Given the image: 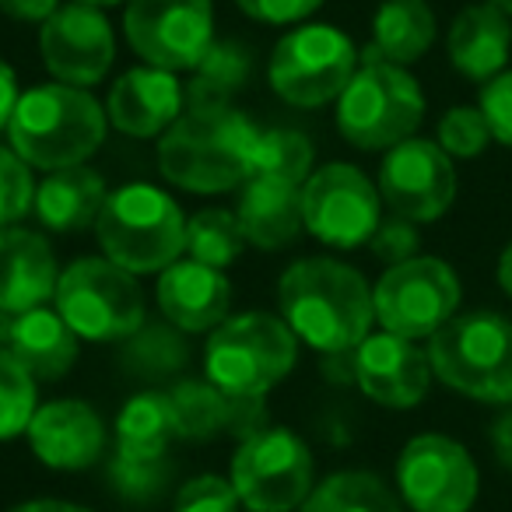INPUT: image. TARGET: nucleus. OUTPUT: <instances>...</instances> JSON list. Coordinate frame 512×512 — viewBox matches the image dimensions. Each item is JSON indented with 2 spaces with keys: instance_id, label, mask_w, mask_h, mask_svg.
Here are the masks:
<instances>
[{
  "instance_id": "1",
  "label": "nucleus",
  "mask_w": 512,
  "mask_h": 512,
  "mask_svg": "<svg viewBox=\"0 0 512 512\" xmlns=\"http://www.w3.org/2000/svg\"><path fill=\"white\" fill-rule=\"evenodd\" d=\"M281 313L292 334L316 351L341 355L369 337L376 323V299L365 278L327 256L299 260L285 271L278 288Z\"/></svg>"
},
{
  "instance_id": "2",
  "label": "nucleus",
  "mask_w": 512,
  "mask_h": 512,
  "mask_svg": "<svg viewBox=\"0 0 512 512\" xmlns=\"http://www.w3.org/2000/svg\"><path fill=\"white\" fill-rule=\"evenodd\" d=\"M260 130L232 106L186 109L158 144L169 183L193 193H221L249 179V155Z\"/></svg>"
},
{
  "instance_id": "3",
  "label": "nucleus",
  "mask_w": 512,
  "mask_h": 512,
  "mask_svg": "<svg viewBox=\"0 0 512 512\" xmlns=\"http://www.w3.org/2000/svg\"><path fill=\"white\" fill-rule=\"evenodd\" d=\"M15 155L36 169L81 165L106 137V113L74 85H39L25 92L8 123Z\"/></svg>"
},
{
  "instance_id": "4",
  "label": "nucleus",
  "mask_w": 512,
  "mask_h": 512,
  "mask_svg": "<svg viewBox=\"0 0 512 512\" xmlns=\"http://www.w3.org/2000/svg\"><path fill=\"white\" fill-rule=\"evenodd\" d=\"M432 372L481 404H512V320L495 309L460 313L432 334Z\"/></svg>"
},
{
  "instance_id": "5",
  "label": "nucleus",
  "mask_w": 512,
  "mask_h": 512,
  "mask_svg": "<svg viewBox=\"0 0 512 512\" xmlns=\"http://www.w3.org/2000/svg\"><path fill=\"white\" fill-rule=\"evenodd\" d=\"M95 232L109 260L130 274L165 271L186 253V221L176 200L144 183L109 193Z\"/></svg>"
},
{
  "instance_id": "6",
  "label": "nucleus",
  "mask_w": 512,
  "mask_h": 512,
  "mask_svg": "<svg viewBox=\"0 0 512 512\" xmlns=\"http://www.w3.org/2000/svg\"><path fill=\"white\" fill-rule=\"evenodd\" d=\"M425 116V95L400 64L365 50V64L355 71L337 99V127L355 148L390 151L407 141Z\"/></svg>"
},
{
  "instance_id": "7",
  "label": "nucleus",
  "mask_w": 512,
  "mask_h": 512,
  "mask_svg": "<svg viewBox=\"0 0 512 512\" xmlns=\"http://www.w3.org/2000/svg\"><path fill=\"white\" fill-rule=\"evenodd\" d=\"M295 334L288 323L267 313L232 316L214 327L204 351L207 383L232 397H264L292 372Z\"/></svg>"
},
{
  "instance_id": "8",
  "label": "nucleus",
  "mask_w": 512,
  "mask_h": 512,
  "mask_svg": "<svg viewBox=\"0 0 512 512\" xmlns=\"http://www.w3.org/2000/svg\"><path fill=\"white\" fill-rule=\"evenodd\" d=\"M57 313L85 341H123L144 323V299L134 274L113 260L85 256L60 274Z\"/></svg>"
},
{
  "instance_id": "9",
  "label": "nucleus",
  "mask_w": 512,
  "mask_h": 512,
  "mask_svg": "<svg viewBox=\"0 0 512 512\" xmlns=\"http://www.w3.org/2000/svg\"><path fill=\"white\" fill-rule=\"evenodd\" d=\"M232 484L253 512H292L313 488V456L295 432L267 425L242 439L232 460Z\"/></svg>"
},
{
  "instance_id": "10",
  "label": "nucleus",
  "mask_w": 512,
  "mask_h": 512,
  "mask_svg": "<svg viewBox=\"0 0 512 512\" xmlns=\"http://www.w3.org/2000/svg\"><path fill=\"white\" fill-rule=\"evenodd\" d=\"M355 46L341 29L306 25L288 32L271 57V88L285 102L302 109L327 106L341 99L358 71Z\"/></svg>"
},
{
  "instance_id": "11",
  "label": "nucleus",
  "mask_w": 512,
  "mask_h": 512,
  "mask_svg": "<svg viewBox=\"0 0 512 512\" xmlns=\"http://www.w3.org/2000/svg\"><path fill=\"white\" fill-rule=\"evenodd\" d=\"M372 299H376V320L383 323V330L418 341V337H432L456 316L460 278L446 260L414 256L379 278Z\"/></svg>"
},
{
  "instance_id": "12",
  "label": "nucleus",
  "mask_w": 512,
  "mask_h": 512,
  "mask_svg": "<svg viewBox=\"0 0 512 512\" xmlns=\"http://www.w3.org/2000/svg\"><path fill=\"white\" fill-rule=\"evenodd\" d=\"M211 0H130L127 39L151 67L193 71L211 50Z\"/></svg>"
},
{
  "instance_id": "13",
  "label": "nucleus",
  "mask_w": 512,
  "mask_h": 512,
  "mask_svg": "<svg viewBox=\"0 0 512 512\" xmlns=\"http://www.w3.org/2000/svg\"><path fill=\"white\" fill-rule=\"evenodd\" d=\"M397 484L414 512H470L477 502V467L449 435H418L397 460Z\"/></svg>"
},
{
  "instance_id": "14",
  "label": "nucleus",
  "mask_w": 512,
  "mask_h": 512,
  "mask_svg": "<svg viewBox=\"0 0 512 512\" xmlns=\"http://www.w3.org/2000/svg\"><path fill=\"white\" fill-rule=\"evenodd\" d=\"M379 190L355 165H327L313 172L302 190L306 228L327 246L355 249L379 228Z\"/></svg>"
},
{
  "instance_id": "15",
  "label": "nucleus",
  "mask_w": 512,
  "mask_h": 512,
  "mask_svg": "<svg viewBox=\"0 0 512 512\" xmlns=\"http://www.w3.org/2000/svg\"><path fill=\"white\" fill-rule=\"evenodd\" d=\"M379 197L407 221L442 218L456 197L453 158L439 148V141L407 137L393 144L379 169Z\"/></svg>"
},
{
  "instance_id": "16",
  "label": "nucleus",
  "mask_w": 512,
  "mask_h": 512,
  "mask_svg": "<svg viewBox=\"0 0 512 512\" xmlns=\"http://www.w3.org/2000/svg\"><path fill=\"white\" fill-rule=\"evenodd\" d=\"M43 60L64 85H95L113 67V29L99 8L67 4L43 22Z\"/></svg>"
},
{
  "instance_id": "17",
  "label": "nucleus",
  "mask_w": 512,
  "mask_h": 512,
  "mask_svg": "<svg viewBox=\"0 0 512 512\" xmlns=\"http://www.w3.org/2000/svg\"><path fill=\"white\" fill-rule=\"evenodd\" d=\"M355 379L365 397L404 411L425 400L428 383H432V362L414 341L383 330V334L365 337L355 348Z\"/></svg>"
},
{
  "instance_id": "18",
  "label": "nucleus",
  "mask_w": 512,
  "mask_h": 512,
  "mask_svg": "<svg viewBox=\"0 0 512 512\" xmlns=\"http://www.w3.org/2000/svg\"><path fill=\"white\" fill-rule=\"evenodd\" d=\"M29 439L46 467L81 470L92 467L106 446V428L99 414L81 400H53L32 414Z\"/></svg>"
},
{
  "instance_id": "19",
  "label": "nucleus",
  "mask_w": 512,
  "mask_h": 512,
  "mask_svg": "<svg viewBox=\"0 0 512 512\" xmlns=\"http://www.w3.org/2000/svg\"><path fill=\"white\" fill-rule=\"evenodd\" d=\"M0 348L18 358L32 379H60L78 358V334L60 313L36 306L0 313Z\"/></svg>"
},
{
  "instance_id": "20",
  "label": "nucleus",
  "mask_w": 512,
  "mask_h": 512,
  "mask_svg": "<svg viewBox=\"0 0 512 512\" xmlns=\"http://www.w3.org/2000/svg\"><path fill=\"white\" fill-rule=\"evenodd\" d=\"M60 271L43 235L25 228L0 232V313H25L57 295Z\"/></svg>"
},
{
  "instance_id": "21",
  "label": "nucleus",
  "mask_w": 512,
  "mask_h": 512,
  "mask_svg": "<svg viewBox=\"0 0 512 512\" xmlns=\"http://www.w3.org/2000/svg\"><path fill=\"white\" fill-rule=\"evenodd\" d=\"M183 88L176 74L162 67H141L123 74L109 92V123L130 137H155L179 120Z\"/></svg>"
},
{
  "instance_id": "22",
  "label": "nucleus",
  "mask_w": 512,
  "mask_h": 512,
  "mask_svg": "<svg viewBox=\"0 0 512 512\" xmlns=\"http://www.w3.org/2000/svg\"><path fill=\"white\" fill-rule=\"evenodd\" d=\"M228 302H232V288L218 267L183 260V264L165 267V274L158 278V306L165 320L190 334L221 327Z\"/></svg>"
},
{
  "instance_id": "23",
  "label": "nucleus",
  "mask_w": 512,
  "mask_h": 512,
  "mask_svg": "<svg viewBox=\"0 0 512 512\" xmlns=\"http://www.w3.org/2000/svg\"><path fill=\"white\" fill-rule=\"evenodd\" d=\"M512 53V22L495 4H474L460 11L449 29V60L470 81L488 85L505 71Z\"/></svg>"
},
{
  "instance_id": "24",
  "label": "nucleus",
  "mask_w": 512,
  "mask_h": 512,
  "mask_svg": "<svg viewBox=\"0 0 512 512\" xmlns=\"http://www.w3.org/2000/svg\"><path fill=\"white\" fill-rule=\"evenodd\" d=\"M235 218H239L246 242H253V246H288L299 235V228L306 225V218H302V190L288 183H274V179H249L239 197Z\"/></svg>"
},
{
  "instance_id": "25",
  "label": "nucleus",
  "mask_w": 512,
  "mask_h": 512,
  "mask_svg": "<svg viewBox=\"0 0 512 512\" xmlns=\"http://www.w3.org/2000/svg\"><path fill=\"white\" fill-rule=\"evenodd\" d=\"M32 204H36V214L46 228L78 232V228L99 221L102 204H106V183L99 172L71 165V169H57L50 179H43Z\"/></svg>"
},
{
  "instance_id": "26",
  "label": "nucleus",
  "mask_w": 512,
  "mask_h": 512,
  "mask_svg": "<svg viewBox=\"0 0 512 512\" xmlns=\"http://www.w3.org/2000/svg\"><path fill=\"white\" fill-rule=\"evenodd\" d=\"M176 432V414L165 393H141L120 411L116 446L123 463H162Z\"/></svg>"
},
{
  "instance_id": "27",
  "label": "nucleus",
  "mask_w": 512,
  "mask_h": 512,
  "mask_svg": "<svg viewBox=\"0 0 512 512\" xmlns=\"http://www.w3.org/2000/svg\"><path fill=\"white\" fill-rule=\"evenodd\" d=\"M435 39V15L428 8V0H386L376 11L372 22V46L376 57L390 60V64H414L425 57V50Z\"/></svg>"
},
{
  "instance_id": "28",
  "label": "nucleus",
  "mask_w": 512,
  "mask_h": 512,
  "mask_svg": "<svg viewBox=\"0 0 512 512\" xmlns=\"http://www.w3.org/2000/svg\"><path fill=\"white\" fill-rule=\"evenodd\" d=\"M249 78V57L235 43H211V50L200 57V64L190 71V85H186L183 99L186 109H204V106H228L242 81Z\"/></svg>"
},
{
  "instance_id": "29",
  "label": "nucleus",
  "mask_w": 512,
  "mask_h": 512,
  "mask_svg": "<svg viewBox=\"0 0 512 512\" xmlns=\"http://www.w3.org/2000/svg\"><path fill=\"white\" fill-rule=\"evenodd\" d=\"M302 512H404L390 488L376 474L365 470H344L309 491Z\"/></svg>"
},
{
  "instance_id": "30",
  "label": "nucleus",
  "mask_w": 512,
  "mask_h": 512,
  "mask_svg": "<svg viewBox=\"0 0 512 512\" xmlns=\"http://www.w3.org/2000/svg\"><path fill=\"white\" fill-rule=\"evenodd\" d=\"M313 165L309 137L295 130H260L249 155V179H274V183L299 186Z\"/></svg>"
},
{
  "instance_id": "31",
  "label": "nucleus",
  "mask_w": 512,
  "mask_h": 512,
  "mask_svg": "<svg viewBox=\"0 0 512 512\" xmlns=\"http://www.w3.org/2000/svg\"><path fill=\"white\" fill-rule=\"evenodd\" d=\"M246 246V235L235 214L228 211H200L186 221V253L190 260L207 267H228Z\"/></svg>"
},
{
  "instance_id": "32",
  "label": "nucleus",
  "mask_w": 512,
  "mask_h": 512,
  "mask_svg": "<svg viewBox=\"0 0 512 512\" xmlns=\"http://www.w3.org/2000/svg\"><path fill=\"white\" fill-rule=\"evenodd\" d=\"M169 400H172L179 435L207 439L214 432H225L228 393H221L214 383H183L169 393Z\"/></svg>"
},
{
  "instance_id": "33",
  "label": "nucleus",
  "mask_w": 512,
  "mask_h": 512,
  "mask_svg": "<svg viewBox=\"0 0 512 512\" xmlns=\"http://www.w3.org/2000/svg\"><path fill=\"white\" fill-rule=\"evenodd\" d=\"M36 414V379L18 358L0 348V439H15Z\"/></svg>"
},
{
  "instance_id": "34",
  "label": "nucleus",
  "mask_w": 512,
  "mask_h": 512,
  "mask_svg": "<svg viewBox=\"0 0 512 512\" xmlns=\"http://www.w3.org/2000/svg\"><path fill=\"white\" fill-rule=\"evenodd\" d=\"M491 141L495 137L481 106H456L439 120V148L449 158H477Z\"/></svg>"
},
{
  "instance_id": "35",
  "label": "nucleus",
  "mask_w": 512,
  "mask_h": 512,
  "mask_svg": "<svg viewBox=\"0 0 512 512\" xmlns=\"http://www.w3.org/2000/svg\"><path fill=\"white\" fill-rule=\"evenodd\" d=\"M36 193H32L29 165L15 155V151L0 148V225H11L32 207Z\"/></svg>"
},
{
  "instance_id": "36",
  "label": "nucleus",
  "mask_w": 512,
  "mask_h": 512,
  "mask_svg": "<svg viewBox=\"0 0 512 512\" xmlns=\"http://www.w3.org/2000/svg\"><path fill=\"white\" fill-rule=\"evenodd\" d=\"M130 365L144 376H162V372H172L183 365V344H179L176 334L169 330H144L127 351Z\"/></svg>"
},
{
  "instance_id": "37",
  "label": "nucleus",
  "mask_w": 512,
  "mask_h": 512,
  "mask_svg": "<svg viewBox=\"0 0 512 512\" xmlns=\"http://www.w3.org/2000/svg\"><path fill=\"white\" fill-rule=\"evenodd\" d=\"M239 491L232 481H221L214 474H204L197 481L183 484L176 495V512H235L239 509Z\"/></svg>"
},
{
  "instance_id": "38",
  "label": "nucleus",
  "mask_w": 512,
  "mask_h": 512,
  "mask_svg": "<svg viewBox=\"0 0 512 512\" xmlns=\"http://www.w3.org/2000/svg\"><path fill=\"white\" fill-rule=\"evenodd\" d=\"M369 246L383 264L397 267V264H404V260H414V256H418L421 239H418L414 221H407L397 214V218H390V221H379V228L372 232Z\"/></svg>"
},
{
  "instance_id": "39",
  "label": "nucleus",
  "mask_w": 512,
  "mask_h": 512,
  "mask_svg": "<svg viewBox=\"0 0 512 512\" xmlns=\"http://www.w3.org/2000/svg\"><path fill=\"white\" fill-rule=\"evenodd\" d=\"M481 113L491 127V137L512 148V71H502L481 88Z\"/></svg>"
},
{
  "instance_id": "40",
  "label": "nucleus",
  "mask_w": 512,
  "mask_h": 512,
  "mask_svg": "<svg viewBox=\"0 0 512 512\" xmlns=\"http://www.w3.org/2000/svg\"><path fill=\"white\" fill-rule=\"evenodd\" d=\"M249 18L256 22H271V25H285V22H302L309 18L323 0H235Z\"/></svg>"
},
{
  "instance_id": "41",
  "label": "nucleus",
  "mask_w": 512,
  "mask_h": 512,
  "mask_svg": "<svg viewBox=\"0 0 512 512\" xmlns=\"http://www.w3.org/2000/svg\"><path fill=\"white\" fill-rule=\"evenodd\" d=\"M0 8L18 22H46L60 8V0H0Z\"/></svg>"
},
{
  "instance_id": "42",
  "label": "nucleus",
  "mask_w": 512,
  "mask_h": 512,
  "mask_svg": "<svg viewBox=\"0 0 512 512\" xmlns=\"http://www.w3.org/2000/svg\"><path fill=\"white\" fill-rule=\"evenodd\" d=\"M18 81H15V71H11L4 60H0V127H8L11 116H15V106H18Z\"/></svg>"
},
{
  "instance_id": "43",
  "label": "nucleus",
  "mask_w": 512,
  "mask_h": 512,
  "mask_svg": "<svg viewBox=\"0 0 512 512\" xmlns=\"http://www.w3.org/2000/svg\"><path fill=\"white\" fill-rule=\"evenodd\" d=\"M491 449H495L498 463L505 470H512V411H505L502 418L491 425Z\"/></svg>"
},
{
  "instance_id": "44",
  "label": "nucleus",
  "mask_w": 512,
  "mask_h": 512,
  "mask_svg": "<svg viewBox=\"0 0 512 512\" xmlns=\"http://www.w3.org/2000/svg\"><path fill=\"white\" fill-rule=\"evenodd\" d=\"M11 512H88V509H78L71 502H53V498H43V502H29V505H18Z\"/></svg>"
},
{
  "instance_id": "45",
  "label": "nucleus",
  "mask_w": 512,
  "mask_h": 512,
  "mask_svg": "<svg viewBox=\"0 0 512 512\" xmlns=\"http://www.w3.org/2000/svg\"><path fill=\"white\" fill-rule=\"evenodd\" d=\"M498 285H502V292L512 299V242L502 249V256H498Z\"/></svg>"
},
{
  "instance_id": "46",
  "label": "nucleus",
  "mask_w": 512,
  "mask_h": 512,
  "mask_svg": "<svg viewBox=\"0 0 512 512\" xmlns=\"http://www.w3.org/2000/svg\"><path fill=\"white\" fill-rule=\"evenodd\" d=\"M71 4H88V8H106V4H120V0H71Z\"/></svg>"
},
{
  "instance_id": "47",
  "label": "nucleus",
  "mask_w": 512,
  "mask_h": 512,
  "mask_svg": "<svg viewBox=\"0 0 512 512\" xmlns=\"http://www.w3.org/2000/svg\"><path fill=\"white\" fill-rule=\"evenodd\" d=\"M488 4H495L498 11H505V15L512 18V0H488Z\"/></svg>"
}]
</instances>
